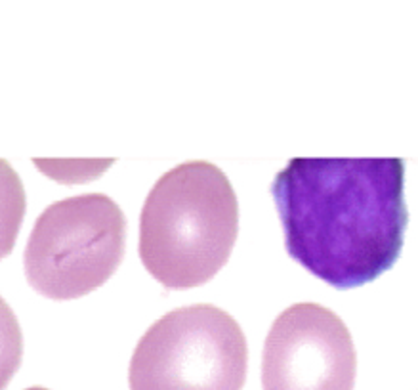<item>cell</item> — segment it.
<instances>
[{
    "label": "cell",
    "mask_w": 418,
    "mask_h": 390,
    "mask_svg": "<svg viewBox=\"0 0 418 390\" xmlns=\"http://www.w3.org/2000/svg\"><path fill=\"white\" fill-rule=\"evenodd\" d=\"M271 195L286 253L330 287H361L395 264L408 222L397 157H296Z\"/></svg>",
    "instance_id": "6da1fadb"
},
{
    "label": "cell",
    "mask_w": 418,
    "mask_h": 390,
    "mask_svg": "<svg viewBox=\"0 0 418 390\" xmlns=\"http://www.w3.org/2000/svg\"><path fill=\"white\" fill-rule=\"evenodd\" d=\"M239 232V203L227 176L208 161L164 172L143 203L138 253L170 291L203 285L225 266Z\"/></svg>",
    "instance_id": "7a4b0ae2"
},
{
    "label": "cell",
    "mask_w": 418,
    "mask_h": 390,
    "mask_svg": "<svg viewBox=\"0 0 418 390\" xmlns=\"http://www.w3.org/2000/svg\"><path fill=\"white\" fill-rule=\"evenodd\" d=\"M126 247V218L103 193L73 195L48 205L27 239L23 266L37 293L73 300L102 287Z\"/></svg>",
    "instance_id": "3957f363"
},
{
    "label": "cell",
    "mask_w": 418,
    "mask_h": 390,
    "mask_svg": "<svg viewBox=\"0 0 418 390\" xmlns=\"http://www.w3.org/2000/svg\"><path fill=\"white\" fill-rule=\"evenodd\" d=\"M248 348L241 325L212 304L176 308L143 333L130 390H243Z\"/></svg>",
    "instance_id": "277c9868"
},
{
    "label": "cell",
    "mask_w": 418,
    "mask_h": 390,
    "mask_svg": "<svg viewBox=\"0 0 418 390\" xmlns=\"http://www.w3.org/2000/svg\"><path fill=\"white\" fill-rule=\"evenodd\" d=\"M351 333L332 310L298 302L275 318L264 342V390H353Z\"/></svg>",
    "instance_id": "5b68a950"
},
{
    "label": "cell",
    "mask_w": 418,
    "mask_h": 390,
    "mask_svg": "<svg viewBox=\"0 0 418 390\" xmlns=\"http://www.w3.org/2000/svg\"><path fill=\"white\" fill-rule=\"evenodd\" d=\"M25 209L27 197L20 174L8 161L0 159V260L14 251Z\"/></svg>",
    "instance_id": "8992f818"
},
{
    "label": "cell",
    "mask_w": 418,
    "mask_h": 390,
    "mask_svg": "<svg viewBox=\"0 0 418 390\" xmlns=\"http://www.w3.org/2000/svg\"><path fill=\"white\" fill-rule=\"evenodd\" d=\"M23 358V335L20 321L8 302L0 297V390H6Z\"/></svg>",
    "instance_id": "52a82bcc"
},
{
    "label": "cell",
    "mask_w": 418,
    "mask_h": 390,
    "mask_svg": "<svg viewBox=\"0 0 418 390\" xmlns=\"http://www.w3.org/2000/svg\"><path fill=\"white\" fill-rule=\"evenodd\" d=\"M27 390H48V388H42V386H31V388H27Z\"/></svg>",
    "instance_id": "ba28073f"
}]
</instances>
